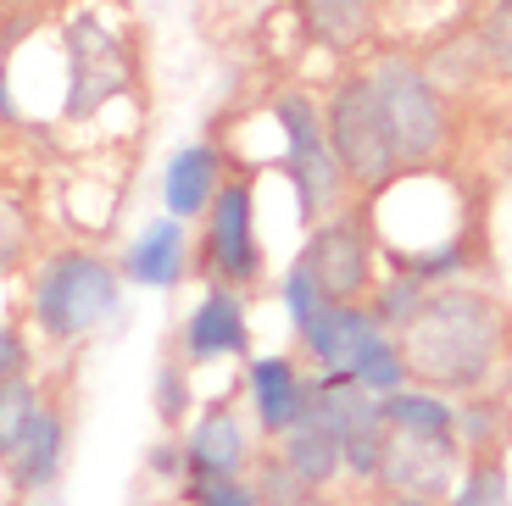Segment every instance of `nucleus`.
I'll return each mask as SVG.
<instances>
[{
	"label": "nucleus",
	"mask_w": 512,
	"mask_h": 506,
	"mask_svg": "<svg viewBox=\"0 0 512 506\" xmlns=\"http://www.w3.org/2000/svg\"><path fill=\"white\" fill-rule=\"evenodd\" d=\"M407 379L435 395H462L490 384L501 362V306L479 290H435L423 295L418 317L396 340Z\"/></svg>",
	"instance_id": "1"
},
{
	"label": "nucleus",
	"mask_w": 512,
	"mask_h": 506,
	"mask_svg": "<svg viewBox=\"0 0 512 506\" xmlns=\"http://www.w3.org/2000/svg\"><path fill=\"white\" fill-rule=\"evenodd\" d=\"M123 306V273L95 245H62L34 267L28 323L45 345H78L101 334Z\"/></svg>",
	"instance_id": "2"
},
{
	"label": "nucleus",
	"mask_w": 512,
	"mask_h": 506,
	"mask_svg": "<svg viewBox=\"0 0 512 506\" xmlns=\"http://www.w3.org/2000/svg\"><path fill=\"white\" fill-rule=\"evenodd\" d=\"M368 78L373 95H379L384 128H390V145H396V162L401 167L435 162L451 140V112L440 101V84L401 51H384Z\"/></svg>",
	"instance_id": "3"
},
{
	"label": "nucleus",
	"mask_w": 512,
	"mask_h": 506,
	"mask_svg": "<svg viewBox=\"0 0 512 506\" xmlns=\"http://www.w3.org/2000/svg\"><path fill=\"white\" fill-rule=\"evenodd\" d=\"M323 134H329V151L340 162V178L357 184V190L379 195L396 184V145H390V128H384L379 95H373V78H340L323 106Z\"/></svg>",
	"instance_id": "4"
},
{
	"label": "nucleus",
	"mask_w": 512,
	"mask_h": 506,
	"mask_svg": "<svg viewBox=\"0 0 512 506\" xmlns=\"http://www.w3.org/2000/svg\"><path fill=\"white\" fill-rule=\"evenodd\" d=\"M273 123L284 134V162H290V178L301 190V212L323 217L346 190L340 162L329 151V134H323V106L312 95H301V89H290V95L273 101Z\"/></svg>",
	"instance_id": "5"
},
{
	"label": "nucleus",
	"mask_w": 512,
	"mask_h": 506,
	"mask_svg": "<svg viewBox=\"0 0 512 506\" xmlns=\"http://www.w3.org/2000/svg\"><path fill=\"white\" fill-rule=\"evenodd\" d=\"M206 234H201V256L212 284L245 290L262 273V245H256V190L251 178H223V190L206 206Z\"/></svg>",
	"instance_id": "6"
},
{
	"label": "nucleus",
	"mask_w": 512,
	"mask_h": 506,
	"mask_svg": "<svg viewBox=\"0 0 512 506\" xmlns=\"http://www.w3.org/2000/svg\"><path fill=\"white\" fill-rule=\"evenodd\" d=\"M462 479V440H423V434H384L379 495H412V501L446 506Z\"/></svg>",
	"instance_id": "7"
},
{
	"label": "nucleus",
	"mask_w": 512,
	"mask_h": 506,
	"mask_svg": "<svg viewBox=\"0 0 512 506\" xmlns=\"http://www.w3.org/2000/svg\"><path fill=\"white\" fill-rule=\"evenodd\" d=\"M301 267L312 273V284L323 290L329 306H351L368 295L373 284V240H368V223L357 217H334V223L312 228L307 251H301Z\"/></svg>",
	"instance_id": "8"
},
{
	"label": "nucleus",
	"mask_w": 512,
	"mask_h": 506,
	"mask_svg": "<svg viewBox=\"0 0 512 506\" xmlns=\"http://www.w3.org/2000/svg\"><path fill=\"white\" fill-rule=\"evenodd\" d=\"M245 462H251V440H245L240 406L229 395L201 406V418L184 429V484L179 490H206V484L223 479H245Z\"/></svg>",
	"instance_id": "9"
},
{
	"label": "nucleus",
	"mask_w": 512,
	"mask_h": 506,
	"mask_svg": "<svg viewBox=\"0 0 512 506\" xmlns=\"http://www.w3.org/2000/svg\"><path fill=\"white\" fill-rule=\"evenodd\" d=\"M67 445H73V412H67V401L45 395V406H39L28 440L17 445V451L6 456V468H0L6 473V490H12L17 501L45 495L56 479H62V468H67Z\"/></svg>",
	"instance_id": "10"
},
{
	"label": "nucleus",
	"mask_w": 512,
	"mask_h": 506,
	"mask_svg": "<svg viewBox=\"0 0 512 506\" xmlns=\"http://www.w3.org/2000/svg\"><path fill=\"white\" fill-rule=\"evenodd\" d=\"M251 351V323H245V301L229 284H212L184 317V367L206 362H234Z\"/></svg>",
	"instance_id": "11"
},
{
	"label": "nucleus",
	"mask_w": 512,
	"mask_h": 506,
	"mask_svg": "<svg viewBox=\"0 0 512 506\" xmlns=\"http://www.w3.org/2000/svg\"><path fill=\"white\" fill-rule=\"evenodd\" d=\"M245 395H251V412L262 423V434H273V440L284 429H295L312 406V384L301 379V367L284 351H262L245 362Z\"/></svg>",
	"instance_id": "12"
},
{
	"label": "nucleus",
	"mask_w": 512,
	"mask_h": 506,
	"mask_svg": "<svg viewBox=\"0 0 512 506\" xmlns=\"http://www.w3.org/2000/svg\"><path fill=\"white\" fill-rule=\"evenodd\" d=\"M117 273L128 284H140V290H173L190 273V223H179V217H151L128 240Z\"/></svg>",
	"instance_id": "13"
},
{
	"label": "nucleus",
	"mask_w": 512,
	"mask_h": 506,
	"mask_svg": "<svg viewBox=\"0 0 512 506\" xmlns=\"http://www.w3.org/2000/svg\"><path fill=\"white\" fill-rule=\"evenodd\" d=\"M379 329V317H373V306H323L318 317H312L307 329H301V340H307L312 362L323 367V373H351V362H357V351L373 340Z\"/></svg>",
	"instance_id": "14"
},
{
	"label": "nucleus",
	"mask_w": 512,
	"mask_h": 506,
	"mask_svg": "<svg viewBox=\"0 0 512 506\" xmlns=\"http://www.w3.org/2000/svg\"><path fill=\"white\" fill-rule=\"evenodd\" d=\"M273 462H279L301 490H329V484L346 473V462H340V434H334L318 412H307L295 429L279 434V456H273Z\"/></svg>",
	"instance_id": "15"
},
{
	"label": "nucleus",
	"mask_w": 512,
	"mask_h": 506,
	"mask_svg": "<svg viewBox=\"0 0 512 506\" xmlns=\"http://www.w3.org/2000/svg\"><path fill=\"white\" fill-rule=\"evenodd\" d=\"M218 190H223V156H218V145H184V151H173V162H167V173H162L167 217H179V223L206 217V206H212V195H218Z\"/></svg>",
	"instance_id": "16"
},
{
	"label": "nucleus",
	"mask_w": 512,
	"mask_h": 506,
	"mask_svg": "<svg viewBox=\"0 0 512 506\" xmlns=\"http://www.w3.org/2000/svg\"><path fill=\"white\" fill-rule=\"evenodd\" d=\"M390 434H423V440H457V406L435 390H396L379 401Z\"/></svg>",
	"instance_id": "17"
},
{
	"label": "nucleus",
	"mask_w": 512,
	"mask_h": 506,
	"mask_svg": "<svg viewBox=\"0 0 512 506\" xmlns=\"http://www.w3.org/2000/svg\"><path fill=\"white\" fill-rule=\"evenodd\" d=\"M373 6L379 0H301V23H307V39L329 51H357L373 34Z\"/></svg>",
	"instance_id": "18"
},
{
	"label": "nucleus",
	"mask_w": 512,
	"mask_h": 506,
	"mask_svg": "<svg viewBox=\"0 0 512 506\" xmlns=\"http://www.w3.org/2000/svg\"><path fill=\"white\" fill-rule=\"evenodd\" d=\"M357 390H368V395H396V390H407V362H401V351H396V340L390 334H373L368 345L357 351V362H351V373H346Z\"/></svg>",
	"instance_id": "19"
},
{
	"label": "nucleus",
	"mask_w": 512,
	"mask_h": 506,
	"mask_svg": "<svg viewBox=\"0 0 512 506\" xmlns=\"http://www.w3.org/2000/svg\"><path fill=\"white\" fill-rule=\"evenodd\" d=\"M39 406H45V390H39L34 373H23V379H12V384H0V468H6V456L28 440V429H34V418H39Z\"/></svg>",
	"instance_id": "20"
},
{
	"label": "nucleus",
	"mask_w": 512,
	"mask_h": 506,
	"mask_svg": "<svg viewBox=\"0 0 512 506\" xmlns=\"http://www.w3.org/2000/svg\"><path fill=\"white\" fill-rule=\"evenodd\" d=\"M446 506H512V495H507V468H501V462H490V456L468 462V473H462L457 490L446 495Z\"/></svg>",
	"instance_id": "21"
},
{
	"label": "nucleus",
	"mask_w": 512,
	"mask_h": 506,
	"mask_svg": "<svg viewBox=\"0 0 512 506\" xmlns=\"http://www.w3.org/2000/svg\"><path fill=\"white\" fill-rule=\"evenodd\" d=\"M156 418L167 434H179L190 423V367L179 356H167L162 373H156Z\"/></svg>",
	"instance_id": "22"
},
{
	"label": "nucleus",
	"mask_w": 512,
	"mask_h": 506,
	"mask_svg": "<svg viewBox=\"0 0 512 506\" xmlns=\"http://www.w3.org/2000/svg\"><path fill=\"white\" fill-rule=\"evenodd\" d=\"M418 306H423V284L412 279V273H396V279L379 290L373 317H379V329H407L412 317H418Z\"/></svg>",
	"instance_id": "23"
},
{
	"label": "nucleus",
	"mask_w": 512,
	"mask_h": 506,
	"mask_svg": "<svg viewBox=\"0 0 512 506\" xmlns=\"http://www.w3.org/2000/svg\"><path fill=\"white\" fill-rule=\"evenodd\" d=\"M256 495H262V506H334L329 490H301V484H295L279 462H268V468H262Z\"/></svg>",
	"instance_id": "24"
},
{
	"label": "nucleus",
	"mask_w": 512,
	"mask_h": 506,
	"mask_svg": "<svg viewBox=\"0 0 512 506\" xmlns=\"http://www.w3.org/2000/svg\"><path fill=\"white\" fill-rule=\"evenodd\" d=\"M284 306H290V323H295V334H301V329L312 323V317H318L323 306H329V301H323V290L312 284V273H307L301 262H290V273H284Z\"/></svg>",
	"instance_id": "25"
},
{
	"label": "nucleus",
	"mask_w": 512,
	"mask_h": 506,
	"mask_svg": "<svg viewBox=\"0 0 512 506\" xmlns=\"http://www.w3.org/2000/svg\"><path fill=\"white\" fill-rule=\"evenodd\" d=\"M479 51H485V62H496V73L512 78V0H496V6H490Z\"/></svg>",
	"instance_id": "26"
},
{
	"label": "nucleus",
	"mask_w": 512,
	"mask_h": 506,
	"mask_svg": "<svg viewBox=\"0 0 512 506\" xmlns=\"http://www.w3.org/2000/svg\"><path fill=\"white\" fill-rule=\"evenodd\" d=\"M23 251H28V212L12 195H0V273L23 262Z\"/></svg>",
	"instance_id": "27"
},
{
	"label": "nucleus",
	"mask_w": 512,
	"mask_h": 506,
	"mask_svg": "<svg viewBox=\"0 0 512 506\" xmlns=\"http://www.w3.org/2000/svg\"><path fill=\"white\" fill-rule=\"evenodd\" d=\"M28 362H34V351H28V334L17 329V317L0 312V384H12L28 373Z\"/></svg>",
	"instance_id": "28"
},
{
	"label": "nucleus",
	"mask_w": 512,
	"mask_h": 506,
	"mask_svg": "<svg viewBox=\"0 0 512 506\" xmlns=\"http://www.w3.org/2000/svg\"><path fill=\"white\" fill-rule=\"evenodd\" d=\"M190 506H262L251 479H223V484H206V490H179Z\"/></svg>",
	"instance_id": "29"
},
{
	"label": "nucleus",
	"mask_w": 512,
	"mask_h": 506,
	"mask_svg": "<svg viewBox=\"0 0 512 506\" xmlns=\"http://www.w3.org/2000/svg\"><path fill=\"white\" fill-rule=\"evenodd\" d=\"M145 473H151L156 484H173V490H179V484H184V440H179V434H167V440L151 445Z\"/></svg>",
	"instance_id": "30"
},
{
	"label": "nucleus",
	"mask_w": 512,
	"mask_h": 506,
	"mask_svg": "<svg viewBox=\"0 0 512 506\" xmlns=\"http://www.w3.org/2000/svg\"><path fill=\"white\" fill-rule=\"evenodd\" d=\"M17 89H12V67H6V51H0V123H17Z\"/></svg>",
	"instance_id": "31"
},
{
	"label": "nucleus",
	"mask_w": 512,
	"mask_h": 506,
	"mask_svg": "<svg viewBox=\"0 0 512 506\" xmlns=\"http://www.w3.org/2000/svg\"><path fill=\"white\" fill-rule=\"evenodd\" d=\"M373 506H429V501H412V495H379Z\"/></svg>",
	"instance_id": "32"
},
{
	"label": "nucleus",
	"mask_w": 512,
	"mask_h": 506,
	"mask_svg": "<svg viewBox=\"0 0 512 506\" xmlns=\"http://www.w3.org/2000/svg\"><path fill=\"white\" fill-rule=\"evenodd\" d=\"M6 6L17 12V6H45V0H0V12H6Z\"/></svg>",
	"instance_id": "33"
}]
</instances>
